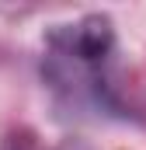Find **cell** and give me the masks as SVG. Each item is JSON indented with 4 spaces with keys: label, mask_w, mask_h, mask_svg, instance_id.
Wrapping results in <instances>:
<instances>
[{
    "label": "cell",
    "mask_w": 146,
    "mask_h": 150,
    "mask_svg": "<svg viewBox=\"0 0 146 150\" xmlns=\"http://www.w3.org/2000/svg\"><path fill=\"white\" fill-rule=\"evenodd\" d=\"M7 147H11V150H32V143H18V140L11 136V143H7Z\"/></svg>",
    "instance_id": "6da1fadb"
}]
</instances>
